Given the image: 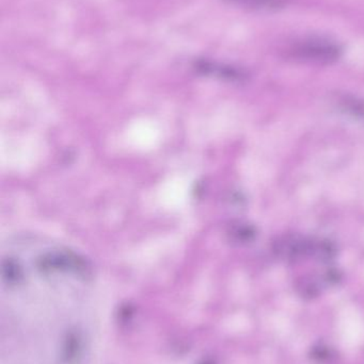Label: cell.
Wrapping results in <instances>:
<instances>
[{"label":"cell","mask_w":364,"mask_h":364,"mask_svg":"<svg viewBox=\"0 0 364 364\" xmlns=\"http://www.w3.org/2000/svg\"><path fill=\"white\" fill-rule=\"evenodd\" d=\"M296 61L313 64H331L341 55V49L335 42L323 38H309L295 42L288 50Z\"/></svg>","instance_id":"obj_1"},{"label":"cell","mask_w":364,"mask_h":364,"mask_svg":"<svg viewBox=\"0 0 364 364\" xmlns=\"http://www.w3.org/2000/svg\"><path fill=\"white\" fill-rule=\"evenodd\" d=\"M341 107L343 110L348 111L356 117H364V102L358 98L343 97L341 100Z\"/></svg>","instance_id":"obj_4"},{"label":"cell","mask_w":364,"mask_h":364,"mask_svg":"<svg viewBox=\"0 0 364 364\" xmlns=\"http://www.w3.org/2000/svg\"><path fill=\"white\" fill-rule=\"evenodd\" d=\"M233 6H243L252 10L274 11L288 6L292 0H224Z\"/></svg>","instance_id":"obj_3"},{"label":"cell","mask_w":364,"mask_h":364,"mask_svg":"<svg viewBox=\"0 0 364 364\" xmlns=\"http://www.w3.org/2000/svg\"><path fill=\"white\" fill-rule=\"evenodd\" d=\"M316 243L299 237H284L274 244V252L286 260H298L316 254Z\"/></svg>","instance_id":"obj_2"}]
</instances>
